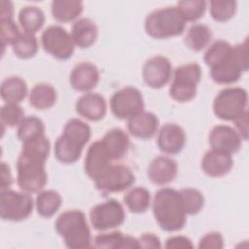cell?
Here are the masks:
<instances>
[{
	"instance_id": "31",
	"label": "cell",
	"mask_w": 249,
	"mask_h": 249,
	"mask_svg": "<svg viewBox=\"0 0 249 249\" xmlns=\"http://www.w3.org/2000/svg\"><path fill=\"white\" fill-rule=\"evenodd\" d=\"M124 201L130 212L141 214L148 210L151 204V195L144 187H134L124 195Z\"/></svg>"
},
{
	"instance_id": "4",
	"label": "cell",
	"mask_w": 249,
	"mask_h": 249,
	"mask_svg": "<svg viewBox=\"0 0 249 249\" xmlns=\"http://www.w3.org/2000/svg\"><path fill=\"white\" fill-rule=\"evenodd\" d=\"M248 70L247 40L231 47L230 52L219 61L209 67L211 79L220 85L237 82Z\"/></svg>"
},
{
	"instance_id": "43",
	"label": "cell",
	"mask_w": 249,
	"mask_h": 249,
	"mask_svg": "<svg viewBox=\"0 0 249 249\" xmlns=\"http://www.w3.org/2000/svg\"><path fill=\"white\" fill-rule=\"evenodd\" d=\"M138 244L139 248L145 249H158L162 247L160 239L151 232H146L140 235L138 238Z\"/></svg>"
},
{
	"instance_id": "1",
	"label": "cell",
	"mask_w": 249,
	"mask_h": 249,
	"mask_svg": "<svg viewBox=\"0 0 249 249\" xmlns=\"http://www.w3.org/2000/svg\"><path fill=\"white\" fill-rule=\"evenodd\" d=\"M51 149L50 140L42 135L22 142L17 160V184L28 194L41 192L47 184L46 160Z\"/></svg>"
},
{
	"instance_id": "2",
	"label": "cell",
	"mask_w": 249,
	"mask_h": 249,
	"mask_svg": "<svg viewBox=\"0 0 249 249\" xmlns=\"http://www.w3.org/2000/svg\"><path fill=\"white\" fill-rule=\"evenodd\" d=\"M152 209L154 218L161 230L174 232L184 228L187 214L179 191L167 187L159 189L154 196Z\"/></svg>"
},
{
	"instance_id": "27",
	"label": "cell",
	"mask_w": 249,
	"mask_h": 249,
	"mask_svg": "<svg viewBox=\"0 0 249 249\" xmlns=\"http://www.w3.org/2000/svg\"><path fill=\"white\" fill-rule=\"evenodd\" d=\"M83 9V2L77 0H53L51 3L52 16L59 22L75 20L82 14Z\"/></svg>"
},
{
	"instance_id": "34",
	"label": "cell",
	"mask_w": 249,
	"mask_h": 249,
	"mask_svg": "<svg viewBox=\"0 0 249 249\" xmlns=\"http://www.w3.org/2000/svg\"><path fill=\"white\" fill-rule=\"evenodd\" d=\"M62 133L85 146L91 137V128L85 121L72 118L65 123Z\"/></svg>"
},
{
	"instance_id": "37",
	"label": "cell",
	"mask_w": 249,
	"mask_h": 249,
	"mask_svg": "<svg viewBox=\"0 0 249 249\" xmlns=\"http://www.w3.org/2000/svg\"><path fill=\"white\" fill-rule=\"evenodd\" d=\"M186 22L196 21L205 13L206 2L203 0H185L179 1L176 5Z\"/></svg>"
},
{
	"instance_id": "14",
	"label": "cell",
	"mask_w": 249,
	"mask_h": 249,
	"mask_svg": "<svg viewBox=\"0 0 249 249\" xmlns=\"http://www.w3.org/2000/svg\"><path fill=\"white\" fill-rule=\"evenodd\" d=\"M113 163L114 160L101 139H97L89 145L85 157L84 169L92 181Z\"/></svg>"
},
{
	"instance_id": "6",
	"label": "cell",
	"mask_w": 249,
	"mask_h": 249,
	"mask_svg": "<svg viewBox=\"0 0 249 249\" xmlns=\"http://www.w3.org/2000/svg\"><path fill=\"white\" fill-rule=\"evenodd\" d=\"M169 86V96L177 102H188L194 99L201 79V67L198 63L182 64L172 72Z\"/></svg>"
},
{
	"instance_id": "29",
	"label": "cell",
	"mask_w": 249,
	"mask_h": 249,
	"mask_svg": "<svg viewBox=\"0 0 249 249\" xmlns=\"http://www.w3.org/2000/svg\"><path fill=\"white\" fill-rule=\"evenodd\" d=\"M61 203L62 197L54 190H42L35 200L37 212L43 218L53 217L60 208Z\"/></svg>"
},
{
	"instance_id": "10",
	"label": "cell",
	"mask_w": 249,
	"mask_h": 249,
	"mask_svg": "<svg viewBox=\"0 0 249 249\" xmlns=\"http://www.w3.org/2000/svg\"><path fill=\"white\" fill-rule=\"evenodd\" d=\"M41 44L46 53L59 60L70 58L75 51L71 34L58 24L50 25L43 31Z\"/></svg>"
},
{
	"instance_id": "47",
	"label": "cell",
	"mask_w": 249,
	"mask_h": 249,
	"mask_svg": "<svg viewBox=\"0 0 249 249\" xmlns=\"http://www.w3.org/2000/svg\"><path fill=\"white\" fill-rule=\"evenodd\" d=\"M137 249L139 248L138 239L130 235H124L120 249Z\"/></svg>"
},
{
	"instance_id": "20",
	"label": "cell",
	"mask_w": 249,
	"mask_h": 249,
	"mask_svg": "<svg viewBox=\"0 0 249 249\" xmlns=\"http://www.w3.org/2000/svg\"><path fill=\"white\" fill-rule=\"evenodd\" d=\"M233 166L232 155L210 149L203 155L201 168L210 177H222L227 175Z\"/></svg>"
},
{
	"instance_id": "25",
	"label": "cell",
	"mask_w": 249,
	"mask_h": 249,
	"mask_svg": "<svg viewBox=\"0 0 249 249\" xmlns=\"http://www.w3.org/2000/svg\"><path fill=\"white\" fill-rule=\"evenodd\" d=\"M28 93L27 84L19 76L7 77L1 83L0 95L6 103L19 104Z\"/></svg>"
},
{
	"instance_id": "19",
	"label": "cell",
	"mask_w": 249,
	"mask_h": 249,
	"mask_svg": "<svg viewBox=\"0 0 249 249\" xmlns=\"http://www.w3.org/2000/svg\"><path fill=\"white\" fill-rule=\"evenodd\" d=\"M75 109L81 117L97 122L104 118L107 112V103L105 98L96 92L83 93L76 101Z\"/></svg>"
},
{
	"instance_id": "13",
	"label": "cell",
	"mask_w": 249,
	"mask_h": 249,
	"mask_svg": "<svg viewBox=\"0 0 249 249\" xmlns=\"http://www.w3.org/2000/svg\"><path fill=\"white\" fill-rule=\"evenodd\" d=\"M170 60L162 55L148 58L142 67V77L145 84L152 89H160L167 85L172 77Z\"/></svg>"
},
{
	"instance_id": "44",
	"label": "cell",
	"mask_w": 249,
	"mask_h": 249,
	"mask_svg": "<svg viewBox=\"0 0 249 249\" xmlns=\"http://www.w3.org/2000/svg\"><path fill=\"white\" fill-rule=\"evenodd\" d=\"M13 183V176L10 166L5 162H1V190L10 189Z\"/></svg>"
},
{
	"instance_id": "26",
	"label": "cell",
	"mask_w": 249,
	"mask_h": 249,
	"mask_svg": "<svg viewBox=\"0 0 249 249\" xmlns=\"http://www.w3.org/2000/svg\"><path fill=\"white\" fill-rule=\"evenodd\" d=\"M57 99L55 89L48 83L35 84L28 93L29 104L37 110H47L53 107Z\"/></svg>"
},
{
	"instance_id": "16",
	"label": "cell",
	"mask_w": 249,
	"mask_h": 249,
	"mask_svg": "<svg viewBox=\"0 0 249 249\" xmlns=\"http://www.w3.org/2000/svg\"><path fill=\"white\" fill-rule=\"evenodd\" d=\"M186 144V133L181 125L175 123L164 124L158 131L157 145L166 155L180 153Z\"/></svg>"
},
{
	"instance_id": "15",
	"label": "cell",
	"mask_w": 249,
	"mask_h": 249,
	"mask_svg": "<svg viewBox=\"0 0 249 249\" xmlns=\"http://www.w3.org/2000/svg\"><path fill=\"white\" fill-rule=\"evenodd\" d=\"M208 143L211 149L232 155L241 148L242 138L235 128L227 124H218L210 130Z\"/></svg>"
},
{
	"instance_id": "35",
	"label": "cell",
	"mask_w": 249,
	"mask_h": 249,
	"mask_svg": "<svg viewBox=\"0 0 249 249\" xmlns=\"http://www.w3.org/2000/svg\"><path fill=\"white\" fill-rule=\"evenodd\" d=\"M179 193L187 215H196L201 211L204 205V196L199 190L184 188Z\"/></svg>"
},
{
	"instance_id": "8",
	"label": "cell",
	"mask_w": 249,
	"mask_h": 249,
	"mask_svg": "<svg viewBox=\"0 0 249 249\" xmlns=\"http://www.w3.org/2000/svg\"><path fill=\"white\" fill-rule=\"evenodd\" d=\"M34 202L30 194L11 189L0 191V216L5 221L20 222L27 219Z\"/></svg>"
},
{
	"instance_id": "9",
	"label": "cell",
	"mask_w": 249,
	"mask_h": 249,
	"mask_svg": "<svg viewBox=\"0 0 249 249\" xmlns=\"http://www.w3.org/2000/svg\"><path fill=\"white\" fill-rule=\"evenodd\" d=\"M144 108L143 95L133 86H126L118 89L110 98L111 112L120 120H129L143 112Z\"/></svg>"
},
{
	"instance_id": "38",
	"label": "cell",
	"mask_w": 249,
	"mask_h": 249,
	"mask_svg": "<svg viewBox=\"0 0 249 249\" xmlns=\"http://www.w3.org/2000/svg\"><path fill=\"white\" fill-rule=\"evenodd\" d=\"M24 111L18 103H6L2 105L0 110L1 124L9 127L18 126L24 119Z\"/></svg>"
},
{
	"instance_id": "7",
	"label": "cell",
	"mask_w": 249,
	"mask_h": 249,
	"mask_svg": "<svg viewBox=\"0 0 249 249\" xmlns=\"http://www.w3.org/2000/svg\"><path fill=\"white\" fill-rule=\"evenodd\" d=\"M248 94L240 87H228L215 96L213 112L218 119L234 122L247 112Z\"/></svg>"
},
{
	"instance_id": "3",
	"label": "cell",
	"mask_w": 249,
	"mask_h": 249,
	"mask_svg": "<svg viewBox=\"0 0 249 249\" xmlns=\"http://www.w3.org/2000/svg\"><path fill=\"white\" fill-rule=\"evenodd\" d=\"M54 228L67 248L85 249L91 247L90 229L83 211L79 209L63 211L56 218Z\"/></svg>"
},
{
	"instance_id": "39",
	"label": "cell",
	"mask_w": 249,
	"mask_h": 249,
	"mask_svg": "<svg viewBox=\"0 0 249 249\" xmlns=\"http://www.w3.org/2000/svg\"><path fill=\"white\" fill-rule=\"evenodd\" d=\"M124 234L119 231H101L91 241V247L105 249H120Z\"/></svg>"
},
{
	"instance_id": "41",
	"label": "cell",
	"mask_w": 249,
	"mask_h": 249,
	"mask_svg": "<svg viewBox=\"0 0 249 249\" xmlns=\"http://www.w3.org/2000/svg\"><path fill=\"white\" fill-rule=\"evenodd\" d=\"M224 245V237L218 231L207 232L198 241V248L200 249H221Z\"/></svg>"
},
{
	"instance_id": "45",
	"label": "cell",
	"mask_w": 249,
	"mask_h": 249,
	"mask_svg": "<svg viewBox=\"0 0 249 249\" xmlns=\"http://www.w3.org/2000/svg\"><path fill=\"white\" fill-rule=\"evenodd\" d=\"M236 130L243 140L248 139V111L234 121Z\"/></svg>"
},
{
	"instance_id": "46",
	"label": "cell",
	"mask_w": 249,
	"mask_h": 249,
	"mask_svg": "<svg viewBox=\"0 0 249 249\" xmlns=\"http://www.w3.org/2000/svg\"><path fill=\"white\" fill-rule=\"evenodd\" d=\"M1 13H0V19L6 18H13L14 15V7L11 1L1 0Z\"/></svg>"
},
{
	"instance_id": "18",
	"label": "cell",
	"mask_w": 249,
	"mask_h": 249,
	"mask_svg": "<svg viewBox=\"0 0 249 249\" xmlns=\"http://www.w3.org/2000/svg\"><path fill=\"white\" fill-rule=\"evenodd\" d=\"M178 165L174 159L167 155L155 157L147 170L149 180L158 186H164L171 183L177 176Z\"/></svg>"
},
{
	"instance_id": "42",
	"label": "cell",
	"mask_w": 249,
	"mask_h": 249,
	"mask_svg": "<svg viewBox=\"0 0 249 249\" xmlns=\"http://www.w3.org/2000/svg\"><path fill=\"white\" fill-rule=\"evenodd\" d=\"M164 247L168 249H188L193 248L194 244L192 240L185 235H173L166 239Z\"/></svg>"
},
{
	"instance_id": "17",
	"label": "cell",
	"mask_w": 249,
	"mask_h": 249,
	"mask_svg": "<svg viewBox=\"0 0 249 249\" xmlns=\"http://www.w3.org/2000/svg\"><path fill=\"white\" fill-rule=\"evenodd\" d=\"M99 70L95 64L89 61L77 63L69 76L70 86L80 92H90L99 82Z\"/></svg>"
},
{
	"instance_id": "22",
	"label": "cell",
	"mask_w": 249,
	"mask_h": 249,
	"mask_svg": "<svg viewBox=\"0 0 249 249\" xmlns=\"http://www.w3.org/2000/svg\"><path fill=\"white\" fill-rule=\"evenodd\" d=\"M75 46L86 49L92 46L98 36V28L89 18H80L72 25L70 32Z\"/></svg>"
},
{
	"instance_id": "12",
	"label": "cell",
	"mask_w": 249,
	"mask_h": 249,
	"mask_svg": "<svg viewBox=\"0 0 249 249\" xmlns=\"http://www.w3.org/2000/svg\"><path fill=\"white\" fill-rule=\"evenodd\" d=\"M93 182L96 189L103 194L119 193L134 184L135 175L127 165L113 163Z\"/></svg>"
},
{
	"instance_id": "40",
	"label": "cell",
	"mask_w": 249,
	"mask_h": 249,
	"mask_svg": "<svg viewBox=\"0 0 249 249\" xmlns=\"http://www.w3.org/2000/svg\"><path fill=\"white\" fill-rule=\"evenodd\" d=\"M21 31L13 18L0 19V38L3 51L7 45H11L20 35Z\"/></svg>"
},
{
	"instance_id": "23",
	"label": "cell",
	"mask_w": 249,
	"mask_h": 249,
	"mask_svg": "<svg viewBox=\"0 0 249 249\" xmlns=\"http://www.w3.org/2000/svg\"><path fill=\"white\" fill-rule=\"evenodd\" d=\"M100 139L114 161L121 160L128 152L130 145L129 136L122 128H112L108 130Z\"/></svg>"
},
{
	"instance_id": "30",
	"label": "cell",
	"mask_w": 249,
	"mask_h": 249,
	"mask_svg": "<svg viewBox=\"0 0 249 249\" xmlns=\"http://www.w3.org/2000/svg\"><path fill=\"white\" fill-rule=\"evenodd\" d=\"M45 20L43 10L37 6H25L18 13V21L26 33L35 35L43 27Z\"/></svg>"
},
{
	"instance_id": "5",
	"label": "cell",
	"mask_w": 249,
	"mask_h": 249,
	"mask_svg": "<svg viewBox=\"0 0 249 249\" xmlns=\"http://www.w3.org/2000/svg\"><path fill=\"white\" fill-rule=\"evenodd\" d=\"M186 20L176 6L159 8L149 13L145 18L146 33L158 40L181 35L186 28Z\"/></svg>"
},
{
	"instance_id": "28",
	"label": "cell",
	"mask_w": 249,
	"mask_h": 249,
	"mask_svg": "<svg viewBox=\"0 0 249 249\" xmlns=\"http://www.w3.org/2000/svg\"><path fill=\"white\" fill-rule=\"evenodd\" d=\"M212 39L211 29L202 23L191 25L185 35L184 43L192 51L199 52L206 48Z\"/></svg>"
},
{
	"instance_id": "11",
	"label": "cell",
	"mask_w": 249,
	"mask_h": 249,
	"mask_svg": "<svg viewBox=\"0 0 249 249\" xmlns=\"http://www.w3.org/2000/svg\"><path fill=\"white\" fill-rule=\"evenodd\" d=\"M125 219L123 204L110 198L94 205L89 211V221L92 228L98 231H107L120 227Z\"/></svg>"
},
{
	"instance_id": "33",
	"label": "cell",
	"mask_w": 249,
	"mask_h": 249,
	"mask_svg": "<svg viewBox=\"0 0 249 249\" xmlns=\"http://www.w3.org/2000/svg\"><path fill=\"white\" fill-rule=\"evenodd\" d=\"M45 124L37 116H26L18 126V137L24 142L45 135Z\"/></svg>"
},
{
	"instance_id": "24",
	"label": "cell",
	"mask_w": 249,
	"mask_h": 249,
	"mask_svg": "<svg viewBox=\"0 0 249 249\" xmlns=\"http://www.w3.org/2000/svg\"><path fill=\"white\" fill-rule=\"evenodd\" d=\"M84 147L78 141L61 133L54 143V156L59 162L71 164L80 159Z\"/></svg>"
},
{
	"instance_id": "32",
	"label": "cell",
	"mask_w": 249,
	"mask_h": 249,
	"mask_svg": "<svg viewBox=\"0 0 249 249\" xmlns=\"http://www.w3.org/2000/svg\"><path fill=\"white\" fill-rule=\"evenodd\" d=\"M38 49L39 44L35 35L24 31H22L12 44V51L14 54L22 59L33 57L37 53Z\"/></svg>"
},
{
	"instance_id": "36",
	"label": "cell",
	"mask_w": 249,
	"mask_h": 249,
	"mask_svg": "<svg viewBox=\"0 0 249 249\" xmlns=\"http://www.w3.org/2000/svg\"><path fill=\"white\" fill-rule=\"evenodd\" d=\"M211 18L219 22L230 20L235 15L237 3L232 0H213L209 4Z\"/></svg>"
},
{
	"instance_id": "21",
	"label": "cell",
	"mask_w": 249,
	"mask_h": 249,
	"mask_svg": "<svg viewBox=\"0 0 249 249\" xmlns=\"http://www.w3.org/2000/svg\"><path fill=\"white\" fill-rule=\"evenodd\" d=\"M159 124V119L154 113L143 111L127 120V130L136 138L149 139L158 132Z\"/></svg>"
}]
</instances>
